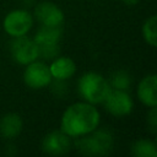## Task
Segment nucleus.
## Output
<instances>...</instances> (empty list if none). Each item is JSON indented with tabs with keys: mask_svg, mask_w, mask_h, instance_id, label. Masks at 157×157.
Masks as SVG:
<instances>
[{
	"mask_svg": "<svg viewBox=\"0 0 157 157\" xmlns=\"http://www.w3.org/2000/svg\"><path fill=\"white\" fill-rule=\"evenodd\" d=\"M130 76L125 71H117L112 76V86L118 90H126L130 86Z\"/></svg>",
	"mask_w": 157,
	"mask_h": 157,
	"instance_id": "dca6fc26",
	"label": "nucleus"
},
{
	"mask_svg": "<svg viewBox=\"0 0 157 157\" xmlns=\"http://www.w3.org/2000/svg\"><path fill=\"white\" fill-rule=\"evenodd\" d=\"M22 130V119L16 113H9L0 120V135L5 139L16 137Z\"/></svg>",
	"mask_w": 157,
	"mask_h": 157,
	"instance_id": "ddd939ff",
	"label": "nucleus"
},
{
	"mask_svg": "<svg viewBox=\"0 0 157 157\" xmlns=\"http://www.w3.org/2000/svg\"><path fill=\"white\" fill-rule=\"evenodd\" d=\"M32 27V16L25 10H13L4 20V29L12 37L25 36Z\"/></svg>",
	"mask_w": 157,
	"mask_h": 157,
	"instance_id": "0eeeda50",
	"label": "nucleus"
},
{
	"mask_svg": "<svg viewBox=\"0 0 157 157\" xmlns=\"http://www.w3.org/2000/svg\"><path fill=\"white\" fill-rule=\"evenodd\" d=\"M78 137L75 146L80 153L86 156H105L112 151L114 145L113 135L105 129H94Z\"/></svg>",
	"mask_w": 157,
	"mask_h": 157,
	"instance_id": "f03ea898",
	"label": "nucleus"
},
{
	"mask_svg": "<svg viewBox=\"0 0 157 157\" xmlns=\"http://www.w3.org/2000/svg\"><path fill=\"white\" fill-rule=\"evenodd\" d=\"M37 20L48 27H59L64 21L63 11L52 2H42L34 10Z\"/></svg>",
	"mask_w": 157,
	"mask_h": 157,
	"instance_id": "9d476101",
	"label": "nucleus"
},
{
	"mask_svg": "<svg viewBox=\"0 0 157 157\" xmlns=\"http://www.w3.org/2000/svg\"><path fill=\"white\" fill-rule=\"evenodd\" d=\"M151 112L148 113V118H147V121H148V125L151 128V130L153 132H156V128H157V110H156V107H151Z\"/></svg>",
	"mask_w": 157,
	"mask_h": 157,
	"instance_id": "f3484780",
	"label": "nucleus"
},
{
	"mask_svg": "<svg viewBox=\"0 0 157 157\" xmlns=\"http://www.w3.org/2000/svg\"><path fill=\"white\" fill-rule=\"evenodd\" d=\"M125 4H128V5H135V4H137L140 0H123Z\"/></svg>",
	"mask_w": 157,
	"mask_h": 157,
	"instance_id": "a211bd4d",
	"label": "nucleus"
},
{
	"mask_svg": "<svg viewBox=\"0 0 157 157\" xmlns=\"http://www.w3.org/2000/svg\"><path fill=\"white\" fill-rule=\"evenodd\" d=\"M61 38V28L43 26L36 34L34 42L38 47L39 55L44 58H54L59 52V40Z\"/></svg>",
	"mask_w": 157,
	"mask_h": 157,
	"instance_id": "20e7f679",
	"label": "nucleus"
},
{
	"mask_svg": "<svg viewBox=\"0 0 157 157\" xmlns=\"http://www.w3.org/2000/svg\"><path fill=\"white\" fill-rule=\"evenodd\" d=\"M156 25H157V17L156 16H151L150 18H147L142 26V34L145 40L152 45L156 47L157 44V36H156Z\"/></svg>",
	"mask_w": 157,
	"mask_h": 157,
	"instance_id": "2eb2a0df",
	"label": "nucleus"
},
{
	"mask_svg": "<svg viewBox=\"0 0 157 157\" xmlns=\"http://www.w3.org/2000/svg\"><path fill=\"white\" fill-rule=\"evenodd\" d=\"M25 82L28 87L33 90L43 88L49 85L52 81V75L49 71V66L39 61H32L27 64V67L23 74Z\"/></svg>",
	"mask_w": 157,
	"mask_h": 157,
	"instance_id": "6e6552de",
	"label": "nucleus"
},
{
	"mask_svg": "<svg viewBox=\"0 0 157 157\" xmlns=\"http://www.w3.org/2000/svg\"><path fill=\"white\" fill-rule=\"evenodd\" d=\"M99 113L91 103H75L70 105L61 118V131L71 137H78L97 129Z\"/></svg>",
	"mask_w": 157,
	"mask_h": 157,
	"instance_id": "f257e3e1",
	"label": "nucleus"
},
{
	"mask_svg": "<svg viewBox=\"0 0 157 157\" xmlns=\"http://www.w3.org/2000/svg\"><path fill=\"white\" fill-rule=\"evenodd\" d=\"M131 153L135 157H157V147L150 140H139L131 146Z\"/></svg>",
	"mask_w": 157,
	"mask_h": 157,
	"instance_id": "4468645a",
	"label": "nucleus"
},
{
	"mask_svg": "<svg viewBox=\"0 0 157 157\" xmlns=\"http://www.w3.org/2000/svg\"><path fill=\"white\" fill-rule=\"evenodd\" d=\"M102 103H104L105 109L115 117L128 115L132 109V101L124 90L110 88Z\"/></svg>",
	"mask_w": 157,
	"mask_h": 157,
	"instance_id": "423d86ee",
	"label": "nucleus"
},
{
	"mask_svg": "<svg viewBox=\"0 0 157 157\" xmlns=\"http://www.w3.org/2000/svg\"><path fill=\"white\" fill-rule=\"evenodd\" d=\"M71 141L64 131H52L43 139L42 150L52 156H61L70 151Z\"/></svg>",
	"mask_w": 157,
	"mask_h": 157,
	"instance_id": "1a4fd4ad",
	"label": "nucleus"
},
{
	"mask_svg": "<svg viewBox=\"0 0 157 157\" xmlns=\"http://www.w3.org/2000/svg\"><path fill=\"white\" fill-rule=\"evenodd\" d=\"M110 86L108 81L99 74L87 72L78 81V92L81 97L91 104L102 103L108 94Z\"/></svg>",
	"mask_w": 157,
	"mask_h": 157,
	"instance_id": "7ed1b4c3",
	"label": "nucleus"
},
{
	"mask_svg": "<svg viewBox=\"0 0 157 157\" xmlns=\"http://www.w3.org/2000/svg\"><path fill=\"white\" fill-rule=\"evenodd\" d=\"M156 90H157V76L148 75V76L144 77L140 81L139 88H137L139 99L148 107H156L157 105Z\"/></svg>",
	"mask_w": 157,
	"mask_h": 157,
	"instance_id": "9b49d317",
	"label": "nucleus"
},
{
	"mask_svg": "<svg viewBox=\"0 0 157 157\" xmlns=\"http://www.w3.org/2000/svg\"><path fill=\"white\" fill-rule=\"evenodd\" d=\"M76 70V65L72 61V59L66 56L56 58L49 66V71L52 77L56 80H65L74 75Z\"/></svg>",
	"mask_w": 157,
	"mask_h": 157,
	"instance_id": "f8f14e48",
	"label": "nucleus"
},
{
	"mask_svg": "<svg viewBox=\"0 0 157 157\" xmlns=\"http://www.w3.org/2000/svg\"><path fill=\"white\" fill-rule=\"evenodd\" d=\"M10 50L12 58L22 65H27L39 56L38 47L34 39H29L26 36L15 37V39L11 42Z\"/></svg>",
	"mask_w": 157,
	"mask_h": 157,
	"instance_id": "39448f33",
	"label": "nucleus"
}]
</instances>
